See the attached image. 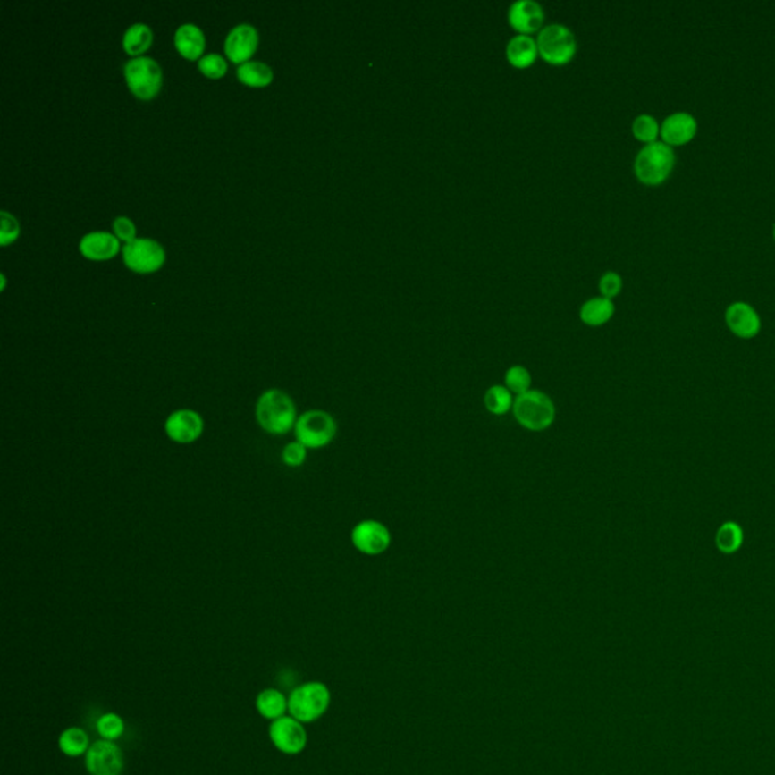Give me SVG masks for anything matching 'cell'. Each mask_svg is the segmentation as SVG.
I'll return each mask as SVG.
<instances>
[{
    "label": "cell",
    "mask_w": 775,
    "mask_h": 775,
    "mask_svg": "<svg viewBox=\"0 0 775 775\" xmlns=\"http://www.w3.org/2000/svg\"><path fill=\"white\" fill-rule=\"evenodd\" d=\"M512 415L519 427L532 434H541L554 425L558 409L553 399L545 391L532 388L515 397Z\"/></svg>",
    "instance_id": "cell-1"
},
{
    "label": "cell",
    "mask_w": 775,
    "mask_h": 775,
    "mask_svg": "<svg viewBox=\"0 0 775 775\" xmlns=\"http://www.w3.org/2000/svg\"><path fill=\"white\" fill-rule=\"evenodd\" d=\"M257 420L267 434H285L297 423L296 405L282 390H268L257 399Z\"/></svg>",
    "instance_id": "cell-2"
},
{
    "label": "cell",
    "mask_w": 775,
    "mask_h": 775,
    "mask_svg": "<svg viewBox=\"0 0 775 775\" xmlns=\"http://www.w3.org/2000/svg\"><path fill=\"white\" fill-rule=\"evenodd\" d=\"M331 691L324 683H303L288 696V713L303 724L316 721L331 706Z\"/></svg>",
    "instance_id": "cell-3"
},
{
    "label": "cell",
    "mask_w": 775,
    "mask_h": 775,
    "mask_svg": "<svg viewBox=\"0 0 775 775\" xmlns=\"http://www.w3.org/2000/svg\"><path fill=\"white\" fill-rule=\"evenodd\" d=\"M676 154L663 141H653L639 150L635 159V174L645 185H659L671 174Z\"/></svg>",
    "instance_id": "cell-4"
},
{
    "label": "cell",
    "mask_w": 775,
    "mask_h": 775,
    "mask_svg": "<svg viewBox=\"0 0 775 775\" xmlns=\"http://www.w3.org/2000/svg\"><path fill=\"white\" fill-rule=\"evenodd\" d=\"M294 434L296 441L305 445L307 450L324 449L335 440L338 425L333 415L327 410H307L297 418Z\"/></svg>",
    "instance_id": "cell-5"
},
{
    "label": "cell",
    "mask_w": 775,
    "mask_h": 775,
    "mask_svg": "<svg viewBox=\"0 0 775 775\" xmlns=\"http://www.w3.org/2000/svg\"><path fill=\"white\" fill-rule=\"evenodd\" d=\"M536 45L539 56L552 65L569 64L577 52V41L573 32L559 23L543 26L539 30Z\"/></svg>",
    "instance_id": "cell-6"
},
{
    "label": "cell",
    "mask_w": 775,
    "mask_h": 775,
    "mask_svg": "<svg viewBox=\"0 0 775 775\" xmlns=\"http://www.w3.org/2000/svg\"><path fill=\"white\" fill-rule=\"evenodd\" d=\"M350 541L358 553L368 558H377L390 550L392 545V534L385 523L379 519L366 518L353 526Z\"/></svg>",
    "instance_id": "cell-7"
},
{
    "label": "cell",
    "mask_w": 775,
    "mask_h": 775,
    "mask_svg": "<svg viewBox=\"0 0 775 775\" xmlns=\"http://www.w3.org/2000/svg\"><path fill=\"white\" fill-rule=\"evenodd\" d=\"M124 76L131 91L139 99H152L163 82V72L150 56H137L124 65Z\"/></svg>",
    "instance_id": "cell-8"
},
{
    "label": "cell",
    "mask_w": 775,
    "mask_h": 775,
    "mask_svg": "<svg viewBox=\"0 0 775 775\" xmlns=\"http://www.w3.org/2000/svg\"><path fill=\"white\" fill-rule=\"evenodd\" d=\"M273 746L283 754L297 755L307 746V731L303 722L285 715L272 722L268 730Z\"/></svg>",
    "instance_id": "cell-9"
},
{
    "label": "cell",
    "mask_w": 775,
    "mask_h": 775,
    "mask_svg": "<svg viewBox=\"0 0 775 775\" xmlns=\"http://www.w3.org/2000/svg\"><path fill=\"white\" fill-rule=\"evenodd\" d=\"M85 768L89 775H122L124 768L123 751L115 742L96 741L85 754Z\"/></svg>",
    "instance_id": "cell-10"
},
{
    "label": "cell",
    "mask_w": 775,
    "mask_h": 775,
    "mask_svg": "<svg viewBox=\"0 0 775 775\" xmlns=\"http://www.w3.org/2000/svg\"><path fill=\"white\" fill-rule=\"evenodd\" d=\"M124 262L135 272H154L163 265L165 252L163 246L150 238H135L123 248Z\"/></svg>",
    "instance_id": "cell-11"
},
{
    "label": "cell",
    "mask_w": 775,
    "mask_h": 775,
    "mask_svg": "<svg viewBox=\"0 0 775 775\" xmlns=\"http://www.w3.org/2000/svg\"><path fill=\"white\" fill-rule=\"evenodd\" d=\"M203 427L202 415L193 409L174 410L164 425L168 438L176 444H193L202 436Z\"/></svg>",
    "instance_id": "cell-12"
},
{
    "label": "cell",
    "mask_w": 775,
    "mask_h": 775,
    "mask_svg": "<svg viewBox=\"0 0 775 775\" xmlns=\"http://www.w3.org/2000/svg\"><path fill=\"white\" fill-rule=\"evenodd\" d=\"M509 25L519 35H530L543 29L545 14L543 6L535 0H518L509 8Z\"/></svg>",
    "instance_id": "cell-13"
},
{
    "label": "cell",
    "mask_w": 775,
    "mask_h": 775,
    "mask_svg": "<svg viewBox=\"0 0 775 775\" xmlns=\"http://www.w3.org/2000/svg\"><path fill=\"white\" fill-rule=\"evenodd\" d=\"M726 323L736 336L746 340L757 335L762 327L761 316L746 301H735L727 307Z\"/></svg>",
    "instance_id": "cell-14"
},
{
    "label": "cell",
    "mask_w": 775,
    "mask_h": 775,
    "mask_svg": "<svg viewBox=\"0 0 775 775\" xmlns=\"http://www.w3.org/2000/svg\"><path fill=\"white\" fill-rule=\"evenodd\" d=\"M696 129H698V123L691 113H685V111L672 113L661 123V139H663V143H667L671 147L672 146H682L695 137Z\"/></svg>",
    "instance_id": "cell-15"
},
{
    "label": "cell",
    "mask_w": 775,
    "mask_h": 775,
    "mask_svg": "<svg viewBox=\"0 0 775 775\" xmlns=\"http://www.w3.org/2000/svg\"><path fill=\"white\" fill-rule=\"evenodd\" d=\"M257 30L252 25L241 23L229 32L226 38V54L233 63H248L253 52L257 50Z\"/></svg>",
    "instance_id": "cell-16"
},
{
    "label": "cell",
    "mask_w": 775,
    "mask_h": 775,
    "mask_svg": "<svg viewBox=\"0 0 775 775\" xmlns=\"http://www.w3.org/2000/svg\"><path fill=\"white\" fill-rule=\"evenodd\" d=\"M538 45L530 35H517L506 46L509 64L515 69H527L538 58Z\"/></svg>",
    "instance_id": "cell-17"
},
{
    "label": "cell",
    "mask_w": 775,
    "mask_h": 775,
    "mask_svg": "<svg viewBox=\"0 0 775 775\" xmlns=\"http://www.w3.org/2000/svg\"><path fill=\"white\" fill-rule=\"evenodd\" d=\"M80 252L91 259H108L119 252L120 242L108 232H89L80 240Z\"/></svg>",
    "instance_id": "cell-18"
},
{
    "label": "cell",
    "mask_w": 775,
    "mask_h": 775,
    "mask_svg": "<svg viewBox=\"0 0 775 775\" xmlns=\"http://www.w3.org/2000/svg\"><path fill=\"white\" fill-rule=\"evenodd\" d=\"M615 314V305L606 297H594L583 303L580 307V320L589 327H600L606 324Z\"/></svg>",
    "instance_id": "cell-19"
},
{
    "label": "cell",
    "mask_w": 775,
    "mask_h": 775,
    "mask_svg": "<svg viewBox=\"0 0 775 775\" xmlns=\"http://www.w3.org/2000/svg\"><path fill=\"white\" fill-rule=\"evenodd\" d=\"M255 704H257V713L268 721H276L282 716L287 715L288 698L274 687H268L259 692Z\"/></svg>",
    "instance_id": "cell-20"
},
{
    "label": "cell",
    "mask_w": 775,
    "mask_h": 775,
    "mask_svg": "<svg viewBox=\"0 0 775 775\" xmlns=\"http://www.w3.org/2000/svg\"><path fill=\"white\" fill-rule=\"evenodd\" d=\"M174 45L179 52L190 60L198 58L205 49V35L198 26L193 23L179 26L174 35Z\"/></svg>",
    "instance_id": "cell-21"
},
{
    "label": "cell",
    "mask_w": 775,
    "mask_h": 775,
    "mask_svg": "<svg viewBox=\"0 0 775 775\" xmlns=\"http://www.w3.org/2000/svg\"><path fill=\"white\" fill-rule=\"evenodd\" d=\"M514 401L515 395L503 383H494V385L489 386L488 390L484 391V409L488 410L489 414L495 415V417L512 414Z\"/></svg>",
    "instance_id": "cell-22"
},
{
    "label": "cell",
    "mask_w": 775,
    "mask_h": 775,
    "mask_svg": "<svg viewBox=\"0 0 775 775\" xmlns=\"http://www.w3.org/2000/svg\"><path fill=\"white\" fill-rule=\"evenodd\" d=\"M58 746L61 753L69 757H80L89 750L88 733L80 727H69L60 735Z\"/></svg>",
    "instance_id": "cell-23"
},
{
    "label": "cell",
    "mask_w": 775,
    "mask_h": 775,
    "mask_svg": "<svg viewBox=\"0 0 775 775\" xmlns=\"http://www.w3.org/2000/svg\"><path fill=\"white\" fill-rule=\"evenodd\" d=\"M238 78L250 87H265L273 80V72L267 64L259 61H248L240 65Z\"/></svg>",
    "instance_id": "cell-24"
},
{
    "label": "cell",
    "mask_w": 775,
    "mask_h": 775,
    "mask_svg": "<svg viewBox=\"0 0 775 775\" xmlns=\"http://www.w3.org/2000/svg\"><path fill=\"white\" fill-rule=\"evenodd\" d=\"M152 30L144 23H135L131 26L123 37V46L126 52L131 55L143 54L152 45Z\"/></svg>",
    "instance_id": "cell-25"
},
{
    "label": "cell",
    "mask_w": 775,
    "mask_h": 775,
    "mask_svg": "<svg viewBox=\"0 0 775 775\" xmlns=\"http://www.w3.org/2000/svg\"><path fill=\"white\" fill-rule=\"evenodd\" d=\"M532 383H534L532 373H530L527 366H521V364H515V366H509L506 373H504L503 385L506 386V388H508L515 397L532 390Z\"/></svg>",
    "instance_id": "cell-26"
},
{
    "label": "cell",
    "mask_w": 775,
    "mask_h": 775,
    "mask_svg": "<svg viewBox=\"0 0 775 775\" xmlns=\"http://www.w3.org/2000/svg\"><path fill=\"white\" fill-rule=\"evenodd\" d=\"M715 543L716 547L720 548L722 553H736L744 543L742 528L736 523L722 524L720 530L716 532Z\"/></svg>",
    "instance_id": "cell-27"
},
{
    "label": "cell",
    "mask_w": 775,
    "mask_h": 775,
    "mask_svg": "<svg viewBox=\"0 0 775 775\" xmlns=\"http://www.w3.org/2000/svg\"><path fill=\"white\" fill-rule=\"evenodd\" d=\"M96 730L105 741L115 742L124 733V721L122 716L114 712L104 713L96 722Z\"/></svg>",
    "instance_id": "cell-28"
},
{
    "label": "cell",
    "mask_w": 775,
    "mask_h": 775,
    "mask_svg": "<svg viewBox=\"0 0 775 775\" xmlns=\"http://www.w3.org/2000/svg\"><path fill=\"white\" fill-rule=\"evenodd\" d=\"M632 132L639 141L650 144L656 141L657 135L661 134V126L653 115L641 114L633 120Z\"/></svg>",
    "instance_id": "cell-29"
},
{
    "label": "cell",
    "mask_w": 775,
    "mask_h": 775,
    "mask_svg": "<svg viewBox=\"0 0 775 775\" xmlns=\"http://www.w3.org/2000/svg\"><path fill=\"white\" fill-rule=\"evenodd\" d=\"M198 69L202 70L203 73L209 76V78H220V76L226 73L228 64H226V61H224L222 55L209 54L205 55V56H202L198 60Z\"/></svg>",
    "instance_id": "cell-30"
},
{
    "label": "cell",
    "mask_w": 775,
    "mask_h": 775,
    "mask_svg": "<svg viewBox=\"0 0 775 775\" xmlns=\"http://www.w3.org/2000/svg\"><path fill=\"white\" fill-rule=\"evenodd\" d=\"M307 456V447L300 444L299 441H294V442H290V444L285 445V449L282 451V460H283V464L288 465V467H292V468H297V467L305 464Z\"/></svg>",
    "instance_id": "cell-31"
},
{
    "label": "cell",
    "mask_w": 775,
    "mask_h": 775,
    "mask_svg": "<svg viewBox=\"0 0 775 775\" xmlns=\"http://www.w3.org/2000/svg\"><path fill=\"white\" fill-rule=\"evenodd\" d=\"M598 287H600V292H602V297L612 300L613 297H617L621 292V276L615 272L604 273L602 279H600V285Z\"/></svg>",
    "instance_id": "cell-32"
},
{
    "label": "cell",
    "mask_w": 775,
    "mask_h": 775,
    "mask_svg": "<svg viewBox=\"0 0 775 775\" xmlns=\"http://www.w3.org/2000/svg\"><path fill=\"white\" fill-rule=\"evenodd\" d=\"M0 217H2V231H0V242L6 246L8 242L13 241L19 235V223L15 220L14 215H11L10 213H6V211H2L0 213Z\"/></svg>",
    "instance_id": "cell-33"
},
{
    "label": "cell",
    "mask_w": 775,
    "mask_h": 775,
    "mask_svg": "<svg viewBox=\"0 0 775 775\" xmlns=\"http://www.w3.org/2000/svg\"><path fill=\"white\" fill-rule=\"evenodd\" d=\"M114 231L117 237L129 242L135 240V224L128 217H117L114 220Z\"/></svg>",
    "instance_id": "cell-34"
},
{
    "label": "cell",
    "mask_w": 775,
    "mask_h": 775,
    "mask_svg": "<svg viewBox=\"0 0 775 775\" xmlns=\"http://www.w3.org/2000/svg\"><path fill=\"white\" fill-rule=\"evenodd\" d=\"M774 238H775V226H774Z\"/></svg>",
    "instance_id": "cell-35"
}]
</instances>
